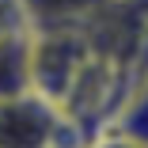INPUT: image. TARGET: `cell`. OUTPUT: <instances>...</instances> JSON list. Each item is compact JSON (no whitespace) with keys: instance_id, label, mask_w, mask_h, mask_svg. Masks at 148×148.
Here are the masks:
<instances>
[{"instance_id":"obj_3","label":"cell","mask_w":148,"mask_h":148,"mask_svg":"<svg viewBox=\"0 0 148 148\" xmlns=\"http://www.w3.org/2000/svg\"><path fill=\"white\" fill-rule=\"evenodd\" d=\"M106 129L148 148V84L144 80H133L129 84V91L122 95V103L114 106Z\"/></svg>"},{"instance_id":"obj_7","label":"cell","mask_w":148,"mask_h":148,"mask_svg":"<svg viewBox=\"0 0 148 148\" xmlns=\"http://www.w3.org/2000/svg\"><path fill=\"white\" fill-rule=\"evenodd\" d=\"M140 80H144V84H148V72H144V76H140Z\"/></svg>"},{"instance_id":"obj_1","label":"cell","mask_w":148,"mask_h":148,"mask_svg":"<svg viewBox=\"0 0 148 148\" xmlns=\"http://www.w3.org/2000/svg\"><path fill=\"white\" fill-rule=\"evenodd\" d=\"M61 106L34 87L0 95V148H53Z\"/></svg>"},{"instance_id":"obj_6","label":"cell","mask_w":148,"mask_h":148,"mask_svg":"<svg viewBox=\"0 0 148 148\" xmlns=\"http://www.w3.org/2000/svg\"><path fill=\"white\" fill-rule=\"evenodd\" d=\"M87 148H144V144H137V140H125V137H118V133L103 129V133H95V140L87 144Z\"/></svg>"},{"instance_id":"obj_4","label":"cell","mask_w":148,"mask_h":148,"mask_svg":"<svg viewBox=\"0 0 148 148\" xmlns=\"http://www.w3.org/2000/svg\"><path fill=\"white\" fill-rule=\"evenodd\" d=\"M31 87V34L0 38V95Z\"/></svg>"},{"instance_id":"obj_2","label":"cell","mask_w":148,"mask_h":148,"mask_svg":"<svg viewBox=\"0 0 148 148\" xmlns=\"http://www.w3.org/2000/svg\"><path fill=\"white\" fill-rule=\"evenodd\" d=\"M31 31H87L114 0H23Z\"/></svg>"},{"instance_id":"obj_5","label":"cell","mask_w":148,"mask_h":148,"mask_svg":"<svg viewBox=\"0 0 148 148\" xmlns=\"http://www.w3.org/2000/svg\"><path fill=\"white\" fill-rule=\"evenodd\" d=\"M19 34H31L23 0H0V38H19Z\"/></svg>"}]
</instances>
